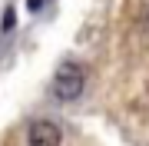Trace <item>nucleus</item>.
I'll use <instances>...</instances> for the list:
<instances>
[{"instance_id":"nucleus-2","label":"nucleus","mask_w":149,"mask_h":146,"mask_svg":"<svg viewBox=\"0 0 149 146\" xmlns=\"http://www.w3.org/2000/svg\"><path fill=\"white\" fill-rule=\"evenodd\" d=\"M27 143L30 146H60L63 143V133H60V126L53 119H37V123H30Z\"/></svg>"},{"instance_id":"nucleus-4","label":"nucleus","mask_w":149,"mask_h":146,"mask_svg":"<svg viewBox=\"0 0 149 146\" xmlns=\"http://www.w3.org/2000/svg\"><path fill=\"white\" fill-rule=\"evenodd\" d=\"M27 7H30V10H40V7H43V0H27Z\"/></svg>"},{"instance_id":"nucleus-3","label":"nucleus","mask_w":149,"mask_h":146,"mask_svg":"<svg viewBox=\"0 0 149 146\" xmlns=\"http://www.w3.org/2000/svg\"><path fill=\"white\" fill-rule=\"evenodd\" d=\"M13 27V10H7V17H3V30H10Z\"/></svg>"},{"instance_id":"nucleus-1","label":"nucleus","mask_w":149,"mask_h":146,"mask_svg":"<svg viewBox=\"0 0 149 146\" xmlns=\"http://www.w3.org/2000/svg\"><path fill=\"white\" fill-rule=\"evenodd\" d=\"M86 87V76H83V66H76V63H60L56 66V76H53V96L56 100H76L83 93Z\"/></svg>"}]
</instances>
